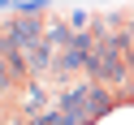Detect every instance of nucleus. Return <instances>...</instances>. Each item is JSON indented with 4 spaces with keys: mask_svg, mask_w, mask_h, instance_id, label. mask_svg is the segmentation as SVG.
Listing matches in <instances>:
<instances>
[{
    "mask_svg": "<svg viewBox=\"0 0 134 125\" xmlns=\"http://www.w3.org/2000/svg\"><path fill=\"white\" fill-rule=\"evenodd\" d=\"M117 104H121L117 91L104 86V82H95V78H74L69 86L61 91V99H56V108L65 112L69 125H91V121H99V116H104L108 108H117Z\"/></svg>",
    "mask_w": 134,
    "mask_h": 125,
    "instance_id": "1",
    "label": "nucleus"
},
{
    "mask_svg": "<svg viewBox=\"0 0 134 125\" xmlns=\"http://www.w3.org/2000/svg\"><path fill=\"white\" fill-rule=\"evenodd\" d=\"M48 112V99H43V86L39 82H30V86H22V121H35V116Z\"/></svg>",
    "mask_w": 134,
    "mask_h": 125,
    "instance_id": "2",
    "label": "nucleus"
}]
</instances>
